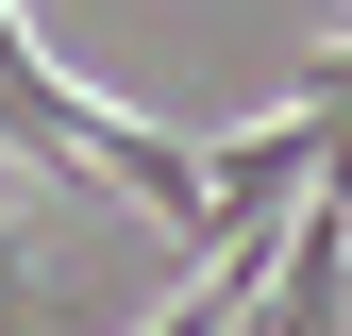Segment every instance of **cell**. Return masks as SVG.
<instances>
[{
  "label": "cell",
  "instance_id": "cell-1",
  "mask_svg": "<svg viewBox=\"0 0 352 336\" xmlns=\"http://www.w3.org/2000/svg\"><path fill=\"white\" fill-rule=\"evenodd\" d=\"M0 151L17 168H51V185H84V202H135V219H168V235H218V168H201V135H151V118H118V101H84V84L17 34V0H0Z\"/></svg>",
  "mask_w": 352,
  "mask_h": 336
},
{
  "label": "cell",
  "instance_id": "cell-2",
  "mask_svg": "<svg viewBox=\"0 0 352 336\" xmlns=\"http://www.w3.org/2000/svg\"><path fill=\"white\" fill-rule=\"evenodd\" d=\"M0 319H51V286H34V269H17V252H0Z\"/></svg>",
  "mask_w": 352,
  "mask_h": 336
},
{
  "label": "cell",
  "instance_id": "cell-3",
  "mask_svg": "<svg viewBox=\"0 0 352 336\" xmlns=\"http://www.w3.org/2000/svg\"><path fill=\"white\" fill-rule=\"evenodd\" d=\"M0 252H17V235H0Z\"/></svg>",
  "mask_w": 352,
  "mask_h": 336
}]
</instances>
